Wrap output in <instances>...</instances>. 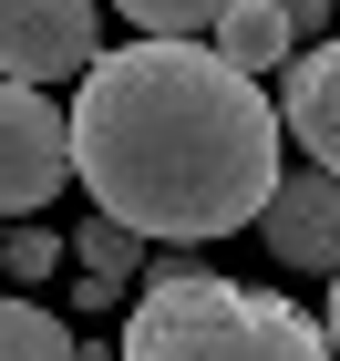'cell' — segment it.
Instances as JSON below:
<instances>
[{
	"label": "cell",
	"mask_w": 340,
	"mask_h": 361,
	"mask_svg": "<svg viewBox=\"0 0 340 361\" xmlns=\"http://www.w3.org/2000/svg\"><path fill=\"white\" fill-rule=\"evenodd\" d=\"M113 11H124L144 42H196V31H217L237 0H113Z\"/></svg>",
	"instance_id": "cell-10"
},
{
	"label": "cell",
	"mask_w": 340,
	"mask_h": 361,
	"mask_svg": "<svg viewBox=\"0 0 340 361\" xmlns=\"http://www.w3.org/2000/svg\"><path fill=\"white\" fill-rule=\"evenodd\" d=\"M279 135H299L310 166L340 176V31L279 62Z\"/></svg>",
	"instance_id": "cell-6"
},
{
	"label": "cell",
	"mask_w": 340,
	"mask_h": 361,
	"mask_svg": "<svg viewBox=\"0 0 340 361\" xmlns=\"http://www.w3.org/2000/svg\"><path fill=\"white\" fill-rule=\"evenodd\" d=\"M73 186V124L52 93L0 83V217H42Z\"/></svg>",
	"instance_id": "cell-4"
},
{
	"label": "cell",
	"mask_w": 340,
	"mask_h": 361,
	"mask_svg": "<svg viewBox=\"0 0 340 361\" xmlns=\"http://www.w3.org/2000/svg\"><path fill=\"white\" fill-rule=\"evenodd\" d=\"M258 238H268V258L279 269H310L330 279L340 269V176H279L268 186V207H258Z\"/></svg>",
	"instance_id": "cell-5"
},
{
	"label": "cell",
	"mask_w": 340,
	"mask_h": 361,
	"mask_svg": "<svg viewBox=\"0 0 340 361\" xmlns=\"http://www.w3.org/2000/svg\"><path fill=\"white\" fill-rule=\"evenodd\" d=\"M0 361H83V341L62 331L42 300H0Z\"/></svg>",
	"instance_id": "cell-9"
},
{
	"label": "cell",
	"mask_w": 340,
	"mask_h": 361,
	"mask_svg": "<svg viewBox=\"0 0 340 361\" xmlns=\"http://www.w3.org/2000/svg\"><path fill=\"white\" fill-rule=\"evenodd\" d=\"M62 124H73V176L93 217L165 238V248L237 238L279 186V104L206 42L103 52Z\"/></svg>",
	"instance_id": "cell-1"
},
{
	"label": "cell",
	"mask_w": 340,
	"mask_h": 361,
	"mask_svg": "<svg viewBox=\"0 0 340 361\" xmlns=\"http://www.w3.org/2000/svg\"><path fill=\"white\" fill-rule=\"evenodd\" d=\"M206 52H217V62H237V73L258 83V73H279V62L299 52V31H289L279 11H268V0H237V11L217 21V42H206Z\"/></svg>",
	"instance_id": "cell-7"
},
{
	"label": "cell",
	"mask_w": 340,
	"mask_h": 361,
	"mask_svg": "<svg viewBox=\"0 0 340 361\" xmlns=\"http://www.w3.org/2000/svg\"><path fill=\"white\" fill-rule=\"evenodd\" d=\"M103 62V11L93 0H0V83H83Z\"/></svg>",
	"instance_id": "cell-3"
},
{
	"label": "cell",
	"mask_w": 340,
	"mask_h": 361,
	"mask_svg": "<svg viewBox=\"0 0 340 361\" xmlns=\"http://www.w3.org/2000/svg\"><path fill=\"white\" fill-rule=\"evenodd\" d=\"M0 269H11V279H52L62 269V238H52V227H11V238H0Z\"/></svg>",
	"instance_id": "cell-11"
},
{
	"label": "cell",
	"mask_w": 340,
	"mask_h": 361,
	"mask_svg": "<svg viewBox=\"0 0 340 361\" xmlns=\"http://www.w3.org/2000/svg\"><path fill=\"white\" fill-rule=\"evenodd\" d=\"M268 11H279V21L299 31V42H310V31H330V0H268Z\"/></svg>",
	"instance_id": "cell-12"
},
{
	"label": "cell",
	"mask_w": 340,
	"mask_h": 361,
	"mask_svg": "<svg viewBox=\"0 0 340 361\" xmlns=\"http://www.w3.org/2000/svg\"><path fill=\"white\" fill-rule=\"evenodd\" d=\"M73 269H83V310H113V300H124V279L144 269V238H134V227H113V217H93L83 248H73Z\"/></svg>",
	"instance_id": "cell-8"
},
{
	"label": "cell",
	"mask_w": 340,
	"mask_h": 361,
	"mask_svg": "<svg viewBox=\"0 0 340 361\" xmlns=\"http://www.w3.org/2000/svg\"><path fill=\"white\" fill-rule=\"evenodd\" d=\"M113 361H330V331L279 289H237V279L175 258L124 310V351Z\"/></svg>",
	"instance_id": "cell-2"
},
{
	"label": "cell",
	"mask_w": 340,
	"mask_h": 361,
	"mask_svg": "<svg viewBox=\"0 0 340 361\" xmlns=\"http://www.w3.org/2000/svg\"><path fill=\"white\" fill-rule=\"evenodd\" d=\"M320 331H330V361H340V269H330V320H320Z\"/></svg>",
	"instance_id": "cell-13"
}]
</instances>
